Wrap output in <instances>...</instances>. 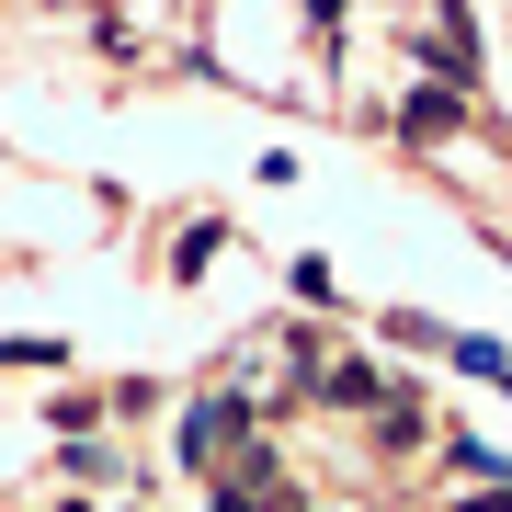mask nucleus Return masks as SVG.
<instances>
[{
  "mask_svg": "<svg viewBox=\"0 0 512 512\" xmlns=\"http://www.w3.org/2000/svg\"><path fill=\"white\" fill-rule=\"evenodd\" d=\"M228 433H239V399H205V410L183 421V456H194V467H217V456H228Z\"/></svg>",
  "mask_w": 512,
  "mask_h": 512,
  "instance_id": "obj_1",
  "label": "nucleus"
},
{
  "mask_svg": "<svg viewBox=\"0 0 512 512\" xmlns=\"http://www.w3.org/2000/svg\"><path fill=\"white\" fill-rule=\"evenodd\" d=\"M399 126H410V137H444V126H456V92H410Z\"/></svg>",
  "mask_w": 512,
  "mask_h": 512,
  "instance_id": "obj_2",
  "label": "nucleus"
},
{
  "mask_svg": "<svg viewBox=\"0 0 512 512\" xmlns=\"http://www.w3.org/2000/svg\"><path fill=\"white\" fill-rule=\"evenodd\" d=\"M456 512H512V490H467V501H456Z\"/></svg>",
  "mask_w": 512,
  "mask_h": 512,
  "instance_id": "obj_3",
  "label": "nucleus"
},
{
  "mask_svg": "<svg viewBox=\"0 0 512 512\" xmlns=\"http://www.w3.org/2000/svg\"><path fill=\"white\" fill-rule=\"evenodd\" d=\"M501 387H512V376H501Z\"/></svg>",
  "mask_w": 512,
  "mask_h": 512,
  "instance_id": "obj_4",
  "label": "nucleus"
}]
</instances>
